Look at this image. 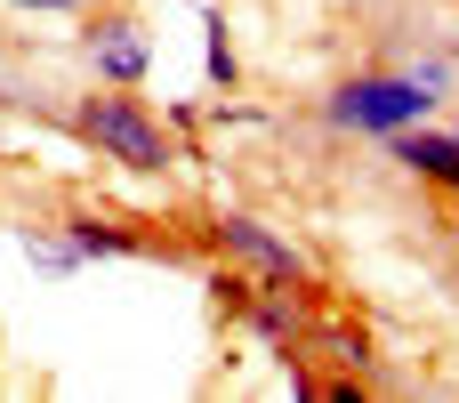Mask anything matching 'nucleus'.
I'll use <instances>...</instances> for the list:
<instances>
[{
  "label": "nucleus",
  "mask_w": 459,
  "mask_h": 403,
  "mask_svg": "<svg viewBox=\"0 0 459 403\" xmlns=\"http://www.w3.org/2000/svg\"><path fill=\"white\" fill-rule=\"evenodd\" d=\"M444 89H452V65H444V57L403 65V73H355V81H339V89L323 97V121L347 129V137H395V129L428 121Z\"/></svg>",
  "instance_id": "nucleus-1"
},
{
  "label": "nucleus",
  "mask_w": 459,
  "mask_h": 403,
  "mask_svg": "<svg viewBox=\"0 0 459 403\" xmlns=\"http://www.w3.org/2000/svg\"><path fill=\"white\" fill-rule=\"evenodd\" d=\"M73 129L105 153V162H121V170H137V178H161V170H178V137L161 129V113L137 97V89H89L81 105H73Z\"/></svg>",
  "instance_id": "nucleus-2"
},
{
  "label": "nucleus",
  "mask_w": 459,
  "mask_h": 403,
  "mask_svg": "<svg viewBox=\"0 0 459 403\" xmlns=\"http://www.w3.org/2000/svg\"><path fill=\"white\" fill-rule=\"evenodd\" d=\"M210 242H218L242 275H258L266 291H299V283H307V258H299L266 218H250V210H218V218H210Z\"/></svg>",
  "instance_id": "nucleus-3"
},
{
  "label": "nucleus",
  "mask_w": 459,
  "mask_h": 403,
  "mask_svg": "<svg viewBox=\"0 0 459 403\" xmlns=\"http://www.w3.org/2000/svg\"><path fill=\"white\" fill-rule=\"evenodd\" d=\"M81 48H89V73H97L105 89H137L145 65H153V48H145V32H137L129 16H97V32H89Z\"/></svg>",
  "instance_id": "nucleus-4"
},
{
  "label": "nucleus",
  "mask_w": 459,
  "mask_h": 403,
  "mask_svg": "<svg viewBox=\"0 0 459 403\" xmlns=\"http://www.w3.org/2000/svg\"><path fill=\"white\" fill-rule=\"evenodd\" d=\"M387 153H395L411 178H428V186L459 194V129H428V121H411V129L387 137Z\"/></svg>",
  "instance_id": "nucleus-5"
},
{
  "label": "nucleus",
  "mask_w": 459,
  "mask_h": 403,
  "mask_svg": "<svg viewBox=\"0 0 459 403\" xmlns=\"http://www.w3.org/2000/svg\"><path fill=\"white\" fill-rule=\"evenodd\" d=\"M65 250H73V258H137V250H145V234H137V226H121V218L73 210V218H65Z\"/></svg>",
  "instance_id": "nucleus-6"
},
{
  "label": "nucleus",
  "mask_w": 459,
  "mask_h": 403,
  "mask_svg": "<svg viewBox=\"0 0 459 403\" xmlns=\"http://www.w3.org/2000/svg\"><path fill=\"white\" fill-rule=\"evenodd\" d=\"M242 323H250L274 355H290V339H299V307H290L282 291H266V283H258V299H250V315H242Z\"/></svg>",
  "instance_id": "nucleus-7"
},
{
  "label": "nucleus",
  "mask_w": 459,
  "mask_h": 403,
  "mask_svg": "<svg viewBox=\"0 0 459 403\" xmlns=\"http://www.w3.org/2000/svg\"><path fill=\"white\" fill-rule=\"evenodd\" d=\"M250 299H258V275H242V267H218V275H210V307H218L226 323H242Z\"/></svg>",
  "instance_id": "nucleus-8"
},
{
  "label": "nucleus",
  "mask_w": 459,
  "mask_h": 403,
  "mask_svg": "<svg viewBox=\"0 0 459 403\" xmlns=\"http://www.w3.org/2000/svg\"><path fill=\"white\" fill-rule=\"evenodd\" d=\"M202 32H210V89H234V81H242V57H234V32H226V16L210 8V16H202Z\"/></svg>",
  "instance_id": "nucleus-9"
},
{
  "label": "nucleus",
  "mask_w": 459,
  "mask_h": 403,
  "mask_svg": "<svg viewBox=\"0 0 459 403\" xmlns=\"http://www.w3.org/2000/svg\"><path fill=\"white\" fill-rule=\"evenodd\" d=\"M16 8H40V16H73L81 0H16Z\"/></svg>",
  "instance_id": "nucleus-10"
},
{
  "label": "nucleus",
  "mask_w": 459,
  "mask_h": 403,
  "mask_svg": "<svg viewBox=\"0 0 459 403\" xmlns=\"http://www.w3.org/2000/svg\"><path fill=\"white\" fill-rule=\"evenodd\" d=\"M452 242H459V234H452Z\"/></svg>",
  "instance_id": "nucleus-11"
}]
</instances>
